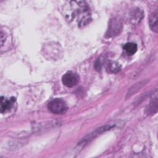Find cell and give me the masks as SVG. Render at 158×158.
Listing matches in <instances>:
<instances>
[{
  "mask_svg": "<svg viewBox=\"0 0 158 158\" xmlns=\"http://www.w3.org/2000/svg\"><path fill=\"white\" fill-rule=\"evenodd\" d=\"M66 20L72 25L81 27L91 20L90 7L85 1H67L63 7Z\"/></svg>",
  "mask_w": 158,
  "mask_h": 158,
  "instance_id": "cell-1",
  "label": "cell"
},
{
  "mask_svg": "<svg viewBox=\"0 0 158 158\" xmlns=\"http://www.w3.org/2000/svg\"><path fill=\"white\" fill-rule=\"evenodd\" d=\"M48 109L53 114L62 115L66 113L68 107L65 102L59 98H56L51 100L48 106Z\"/></svg>",
  "mask_w": 158,
  "mask_h": 158,
  "instance_id": "cell-2",
  "label": "cell"
},
{
  "mask_svg": "<svg viewBox=\"0 0 158 158\" xmlns=\"http://www.w3.org/2000/svg\"><path fill=\"white\" fill-rule=\"evenodd\" d=\"M62 81L65 86L69 88H72L78 83L79 76L77 73L72 71H69L62 76Z\"/></svg>",
  "mask_w": 158,
  "mask_h": 158,
  "instance_id": "cell-3",
  "label": "cell"
},
{
  "mask_svg": "<svg viewBox=\"0 0 158 158\" xmlns=\"http://www.w3.org/2000/svg\"><path fill=\"white\" fill-rule=\"evenodd\" d=\"M15 102V98L14 97H12L10 99H6L4 96L1 97V112L2 114L9 110L14 104Z\"/></svg>",
  "mask_w": 158,
  "mask_h": 158,
  "instance_id": "cell-4",
  "label": "cell"
},
{
  "mask_svg": "<svg viewBox=\"0 0 158 158\" xmlns=\"http://www.w3.org/2000/svg\"><path fill=\"white\" fill-rule=\"evenodd\" d=\"M122 29V24L116 20H114L110 24V28L109 29V33L112 35H116L119 33V30Z\"/></svg>",
  "mask_w": 158,
  "mask_h": 158,
  "instance_id": "cell-5",
  "label": "cell"
},
{
  "mask_svg": "<svg viewBox=\"0 0 158 158\" xmlns=\"http://www.w3.org/2000/svg\"><path fill=\"white\" fill-rule=\"evenodd\" d=\"M149 26L151 29L157 32L158 27H157V12L156 10L154 12L152 13V14L149 17Z\"/></svg>",
  "mask_w": 158,
  "mask_h": 158,
  "instance_id": "cell-6",
  "label": "cell"
},
{
  "mask_svg": "<svg viewBox=\"0 0 158 158\" xmlns=\"http://www.w3.org/2000/svg\"><path fill=\"white\" fill-rule=\"evenodd\" d=\"M137 45L136 44L131 42H129L126 43L124 46L123 49L127 52V53L129 55L134 54L137 51Z\"/></svg>",
  "mask_w": 158,
  "mask_h": 158,
  "instance_id": "cell-7",
  "label": "cell"
},
{
  "mask_svg": "<svg viewBox=\"0 0 158 158\" xmlns=\"http://www.w3.org/2000/svg\"><path fill=\"white\" fill-rule=\"evenodd\" d=\"M157 97H156L151 102H150V104L149 106V107L148 109L149 114H154L157 111Z\"/></svg>",
  "mask_w": 158,
  "mask_h": 158,
  "instance_id": "cell-8",
  "label": "cell"
},
{
  "mask_svg": "<svg viewBox=\"0 0 158 158\" xmlns=\"http://www.w3.org/2000/svg\"><path fill=\"white\" fill-rule=\"evenodd\" d=\"M109 70H110L111 72L114 73V72H117L119 71L120 67H119V65H118L117 63L111 62L109 65Z\"/></svg>",
  "mask_w": 158,
  "mask_h": 158,
  "instance_id": "cell-9",
  "label": "cell"
}]
</instances>
